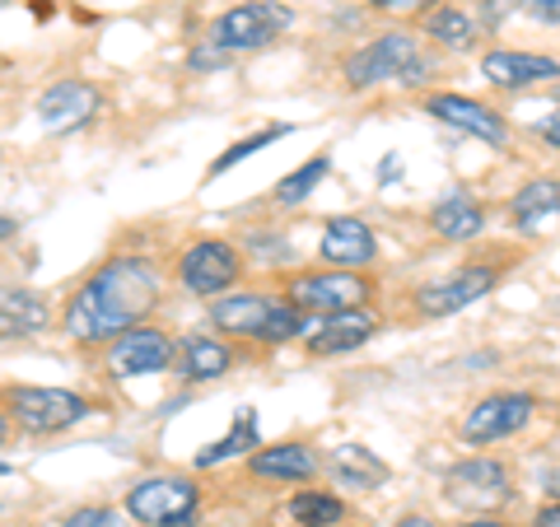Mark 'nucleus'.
<instances>
[{"mask_svg":"<svg viewBox=\"0 0 560 527\" xmlns=\"http://www.w3.org/2000/svg\"><path fill=\"white\" fill-rule=\"evenodd\" d=\"M331 481L341 490H374V485L388 481V467H383L370 448L346 444V448L331 453Z\"/></svg>","mask_w":560,"mask_h":527,"instance_id":"4be33fe9","label":"nucleus"},{"mask_svg":"<svg viewBox=\"0 0 560 527\" xmlns=\"http://www.w3.org/2000/svg\"><path fill=\"white\" fill-rule=\"evenodd\" d=\"M285 298L294 308H304L308 318H323V313H346V308H370L374 280L364 271H308V276L290 280Z\"/></svg>","mask_w":560,"mask_h":527,"instance_id":"20e7f679","label":"nucleus"},{"mask_svg":"<svg viewBox=\"0 0 560 527\" xmlns=\"http://www.w3.org/2000/svg\"><path fill=\"white\" fill-rule=\"evenodd\" d=\"M230 364H234V355H230V346H224V341H210V337H187L183 341V374L191 383L220 378Z\"/></svg>","mask_w":560,"mask_h":527,"instance_id":"5701e85b","label":"nucleus"},{"mask_svg":"<svg viewBox=\"0 0 560 527\" xmlns=\"http://www.w3.org/2000/svg\"><path fill=\"white\" fill-rule=\"evenodd\" d=\"M51 323V308L28 290H0V341L5 337H28Z\"/></svg>","mask_w":560,"mask_h":527,"instance_id":"412c9836","label":"nucleus"},{"mask_svg":"<svg viewBox=\"0 0 560 527\" xmlns=\"http://www.w3.org/2000/svg\"><path fill=\"white\" fill-rule=\"evenodd\" d=\"M173 364V337L160 327H131L108 346V368L113 378H140V374H160Z\"/></svg>","mask_w":560,"mask_h":527,"instance_id":"9b49d317","label":"nucleus"},{"mask_svg":"<svg viewBox=\"0 0 560 527\" xmlns=\"http://www.w3.org/2000/svg\"><path fill=\"white\" fill-rule=\"evenodd\" d=\"M430 230L444 243H467L486 230V210H481V201H471L467 191H448V197L430 210Z\"/></svg>","mask_w":560,"mask_h":527,"instance_id":"aec40b11","label":"nucleus"},{"mask_svg":"<svg viewBox=\"0 0 560 527\" xmlns=\"http://www.w3.org/2000/svg\"><path fill=\"white\" fill-rule=\"evenodd\" d=\"M318 253H323L327 267H337V271H360V267H370V261L378 257V243H374V230H370L364 220L337 215V220L323 224Z\"/></svg>","mask_w":560,"mask_h":527,"instance_id":"2eb2a0df","label":"nucleus"},{"mask_svg":"<svg viewBox=\"0 0 560 527\" xmlns=\"http://www.w3.org/2000/svg\"><path fill=\"white\" fill-rule=\"evenodd\" d=\"M197 485L187 477H145L127 490V514L150 527H187L197 518Z\"/></svg>","mask_w":560,"mask_h":527,"instance_id":"0eeeda50","label":"nucleus"},{"mask_svg":"<svg viewBox=\"0 0 560 527\" xmlns=\"http://www.w3.org/2000/svg\"><path fill=\"white\" fill-rule=\"evenodd\" d=\"M378 331V313L374 308H346V313H323L304 327V346L313 355H346L360 350Z\"/></svg>","mask_w":560,"mask_h":527,"instance_id":"f8f14e48","label":"nucleus"},{"mask_svg":"<svg viewBox=\"0 0 560 527\" xmlns=\"http://www.w3.org/2000/svg\"><path fill=\"white\" fill-rule=\"evenodd\" d=\"M430 66L420 61V43L416 33L393 28L383 38L364 43L360 51L346 57V84L350 90H374V84H425Z\"/></svg>","mask_w":560,"mask_h":527,"instance_id":"f03ea898","label":"nucleus"},{"mask_svg":"<svg viewBox=\"0 0 560 527\" xmlns=\"http://www.w3.org/2000/svg\"><path fill=\"white\" fill-rule=\"evenodd\" d=\"M533 527H560V500L556 504H541L533 514Z\"/></svg>","mask_w":560,"mask_h":527,"instance_id":"473e14b6","label":"nucleus"},{"mask_svg":"<svg viewBox=\"0 0 560 527\" xmlns=\"http://www.w3.org/2000/svg\"><path fill=\"white\" fill-rule=\"evenodd\" d=\"M481 75L495 90H528L541 80H560V61L556 57H537V51H518V47H500L481 57Z\"/></svg>","mask_w":560,"mask_h":527,"instance_id":"dca6fc26","label":"nucleus"},{"mask_svg":"<svg viewBox=\"0 0 560 527\" xmlns=\"http://www.w3.org/2000/svg\"><path fill=\"white\" fill-rule=\"evenodd\" d=\"M425 113L440 117L444 127H453V131H467V136H477V140H490V145H504V140H510L504 117L495 108H486V103L467 98V94H425Z\"/></svg>","mask_w":560,"mask_h":527,"instance_id":"4468645a","label":"nucleus"},{"mask_svg":"<svg viewBox=\"0 0 560 527\" xmlns=\"http://www.w3.org/2000/svg\"><path fill=\"white\" fill-rule=\"evenodd\" d=\"M0 5H10V0H0Z\"/></svg>","mask_w":560,"mask_h":527,"instance_id":"a19ab883","label":"nucleus"},{"mask_svg":"<svg viewBox=\"0 0 560 527\" xmlns=\"http://www.w3.org/2000/svg\"><path fill=\"white\" fill-rule=\"evenodd\" d=\"M327 168H331V160H327V154H318V160H308L304 168L285 173V178L276 183V201H280V206H300L308 191H318V183L327 178Z\"/></svg>","mask_w":560,"mask_h":527,"instance_id":"bb28decb","label":"nucleus"},{"mask_svg":"<svg viewBox=\"0 0 560 527\" xmlns=\"http://www.w3.org/2000/svg\"><path fill=\"white\" fill-rule=\"evenodd\" d=\"M238 276H243V261H238V253L230 248V243H220V238L191 243V248L178 257V280L201 298L224 294Z\"/></svg>","mask_w":560,"mask_h":527,"instance_id":"1a4fd4ad","label":"nucleus"},{"mask_svg":"<svg viewBox=\"0 0 560 527\" xmlns=\"http://www.w3.org/2000/svg\"><path fill=\"white\" fill-rule=\"evenodd\" d=\"M98 108H103V98H98L94 84H84V80H57V84H51V90L38 98L43 127L57 131V136H70V131L90 127V121L98 117Z\"/></svg>","mask_w":560,"mask_h":527,"instance_id":"ddd939ff","label":"nucleus"},{"mask_svg":"<svg viewBox=\"0 0 560 527\" xmlns=\"http://www.w3.org/2000/svg\"><path fill=\"white\" fill-rule=\"evenodd\" d=\"M374 10H420V5H434V0H370Z\"/></svg>","mask_w":560,"mask_h":527,"instance_id":"72a5a7b5","label":"nucleus"},{"mask_svg":"<svg viewBox=\"0 0 560 527\" xmlns=\"http://www.w3.org/2000/svg\"><path fill=\"white\" fill-rule=\"evenodd\" d=\"M397 527H440V523L425 518V514H407V518H397Z\"/></svg>","mask_w":560,"mask_h":527,"instance_id":"f704fd0d","label":"nucleus"},{"mask_svg":"<svg viewBox=\"0 0 560 527\" xmlns=\"http://www.w3.org/2000/svg\"><path fill=\"white\" fill-rule=\"evenodd\" d=\"M510 14H528L537 24H560V0H486V20L500 24Z\"/></svg>","mask_w":560,"mask_h":527,"instance_id":"cd10ccee","label":"nucleus"},{"mask_svg":"<svg viewBox=\"0 0 560 527\" xmlns=\"http://www.w3.org/2000/svg\"><path fill=\"white\" fill-rule=\"evenodd\" d=\"M556 98H560V84H556Z\"/></svg>","mask_w":560,"mask_h":527,"instance_id":"ea45409f","label":"nucleus"},{"mask_svg":"<svg viewBox=\"0 0 560 527\" xmlns=\"http://www.w3.org/2000/svg\"><path fill=\"white\" fill-rule=\"evenodd\" d=\"M463 527H514V523H504V518H471V523H463Z\"/></svg>","mask_w":560,"mask_h":527,"instance_id":"c9c22d12","label":"nucleus"},{"mask_svg":"<svg viewBox=\"0 0 560 527\" xmlns=\"http://www.w3.org/2000/svg\"><path fill=\"white\" fill-rule=\"evenodd\" d=\"M280 136H290V127H261V131H253L248 140H234V145L224 150L215 164H210V178H220V173H230L234 164H243V160H248V154H257V150H267L271 140H280Z\"/></svg>","mask_w":560,"mask_h":527,"instance_id":"c85d7f7f","label":"nucleus"},{"mask_svg":"<svg viewBox=\"0 0 560 527\" xmlns=\"http://www.w3.org/2000/svg\"><path fill=\"white\" fill-rule=\"evenodd\" d=\"M224 61H230V51H220L215 43H206V47H197V51L187 57L191 70H215V66H224Z\"/></svg>","mask_w":560,"mask_h":527,"instance_id":"7c9ffc66","label":"nucleus"},{"mask_svg":"<svg viewBox=\"0 0 560 527\" xmlns=\"http://www.w3.org/2000/svg\"><path fill=\"white\" fill-rule=\"evenodd\" d=\"M290 24H294L290 5H276V0H248V5H234L230 14H220V20L210 24V43L234 57V51H257V47L276 43Z\"/></svg>","mask_w":560,"mask_h":527,"instance_id":"39448f33","label":"nucleus"},{"mask_svg":"<svg viewBox=\"0 0 560 527\" xmlns=\"http://www.w3.org/2000/svg\"><path fill=\"white\" fill-rule=\"evenodd\" d=\"M290 518L300 527H331L346 518V504L337 495H327V490H304V495L290 500Z\"/></svg>","mask_w":560,"mask_h":527,"instance_id":"a878e982","label":"nucleus"},{"mask_svg":"<svg viewBox=\"0 0 560 527\" xmlns=\"http://www.w3.org/2000/svg\"><path fill=\"white\" fill-rule=\"evenodd\" d=\"M444 495L471 514H495L514 500V471L495 458H463L458 467H448Z\"/></svg>","mask_w":560,"mask_h":527,"instance_id":"423d86ee","label":"nucleus"},{"mask_svg":"<svg viewBox=\"0 0 560 527\" xmlns=\"http://www.w3.org/2000/svg\"><path fill=\"white\" fill-rule=\"evenodd\" d=\"M510 215L523 234H547V224L560 220V178H533L514 191Z\"/></svg>","mask_w":560,"mask_h":527,"instance_id":"a211bd4d","label":"nucleus"},{"mask_svg":"<svg viewBox=\"0 0 560 527\" xmlns=\"http://www.w3.org/2000/svg\"><path fill=\"white\" fill-rule=\"evenodd\" d=\"M276 308H280V298L243 290V294H224L220 304H210V323H215L220 331H230V337H253V341H261V331H267V323H271Z\"/></svg>","mask_w":560,"mask_h":527,"instance_id":"f3484780","label":"nucleus"},{"mask_svg":"<svg viewBox=\"0 0 560 527\" xmlns=\"http://www.w3.org/2000/svg\"><path fill=\"white\" fill-rule=\"evenodd\" d=\"M160 304V276L145 257H113L84 280L75 298L66 304V331L70 341L94 346V341H117L150 318Z\"/></svg>","mask_w":560,"mask_h":527,"instance_id":"f257e3e1","label":"nucleus"},{"mask_svg":"<svg viewBox=\"0 0 560 527\" xmlns=\"http://www.w3.org/2000/svg\"><path fill=\"white\" fill-rule=\"evenodd\" d=\"M495 285H500V267H490V261H471V267L453 271L448 280H440V285H425L416 294V304H420L425 318H448V313H463L467 304L486 298Z\"/></svg>","mask_w":560,"mask_h":527,"instance_id":"9d476101","label":"nucleus"},{"mask_svg":"<svg viewBox=\"0 0 560 527\" xmlns=\"http://www.w3.org/2000/svg\"><path fill=\"white\" fill-rule=\"evenodd\" d=\"M10 234H14V220H10V215H0V243H5Z\"/></svg>","mask_w":560,"mask_h":527,"instance_id":"e433bc0d","label":"nucleus"},{"mask_svg":"<svg viewBox=\"0 0 560 527\" xmlns=\"http://www.w3.org/2000/svg\"><path fill=\"white\" fill-rule=\"evenodd\" d=\"M5 401V415L20 420V430L28 434H61L70 425H80L90 415V401L70 388H33V383H14V388L0 393Z\"/></svg>","mask_w":560,"mask_h":527,"instance_id":"7ed1b4c3","label":"nucleus"},{"mask_svg":"<svg viewBox=\"0 0 560 527\" xmlns=\"http://www.w3.org/2000/svg\"><path fill=\"white\" fill-rule=\"evenodd\" d=\"M5 430H10V425H5V411H0V444H5Z\"/></svg>","mask_w":560,"mask_h":527,"instance_id":"4c0bfd02","label":"nucleus"},{"mask_svg":"<svg viewBox=\"0 0 560 527\" xmlns=\"http://www.w3.org/2000/svg\"><path fill=\"white\" fill-rule=\"evenodd\" d=\"M425 33H430L434 43H444V47H453V51H463V47L477 43L481 24L471 20L463 5H440V10H434L430 20H425Z\"/></svg>","mask_w":560,"mask_h":527,"instance_id":"393cba45","label":"nucleus"},{"mask_svg":"<svg viewBox=\"0 0 560 527\" xmlns=\"http://www.w3.org/2000/svg\"><path fill=\"white\" fill-rule=\"evenodd\" d=\"M5 471H10V467H5V462H0V477H5Z\"/></svg>","mask_w":560,"mask_h":527,"instance_id":"58836bf2","label":"nucleus"},{"mask_svg":"<svg viewBox=\"0 0 560 527\" xmlns=\"http://www.w3.org/2000/svg\"><path fill=\"white\" fill-rule=\"evenodd\" d=\"M248 471L261 481H308L318 477V453L308 444H276L248 458Z\"/></svg>","mask_w":560,"mask_h":527,"instance_id":"6ab92c4d","label":"nucleus"},{"mask_svg":"<svg viewBox=\"0 0 560 527\" xmlns=\"http://www.w3.org/2000/svg\"><path fill=\"white\" fill-rule=\"evenodd\" d=\"M533 411H537L533 393H490L463 415L458 434H463V444H477V448L500 444V438H510V434H518L523 425H528Z\"/></svg>","mask_w":560,"mask_h":527,"instance_id":"6e6552de","label":"nucleus"},{"mask_svg":"<svg viewBox=\"0 0 560 527\" xmlns=\"http://www.w3.org/2000/svg\"><path fill=\"white\" fill-rule=\"evenodd\" d=\"M248 448H257V415H253V411H238L234 425H230V434L215 438L210 448L197 453V467H201V471H206V467H220V462H230V458H238V453H248Z\"/></svg>","mask_w":560,"mask_h":527,"instance_id":"b1692460","label":"nucleus"},{"mask_svg":"<svg viewBox=\"0 0 560 527\" xmlns=\"http://www.w3.org/2000/svg\"><path fill=\"white\" fill-rule=\"evenodd\" d=\"M66 527H127V523H121V514H113V508H75V514L66 518Z\"/></svg>","mask_w":560,"mask_h":527,"instance_id":"c756f323","label":"nucleus"},{"mask_svg":"<svg viewBox=\"0 0 560 527\" xmlns=\"http://www.w3.org/2000/svg\"><path fill=\"white\" fill-rule=\"evenodd\" d=\"M533 131H537L541 140H547V145H551V150H560V108H556L551 117H541V121H537V127H533Z\"/></svg>","mask_w":560,"mask_h":527,"instance_id":"2f4dec72","label":"nucleus"}]
</instances>
